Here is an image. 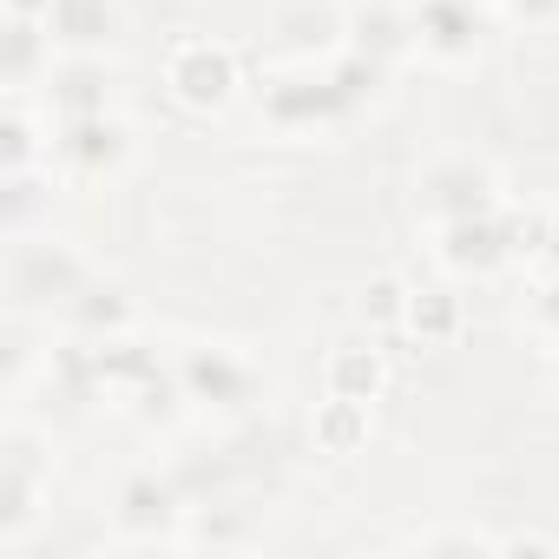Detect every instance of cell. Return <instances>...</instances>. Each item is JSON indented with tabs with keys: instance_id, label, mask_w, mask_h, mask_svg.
<instances>
[{
	"instance_id": "6da1fadb",
	"label": "cell",
	"mask_w": 559,
	"mask_h": 559,
	"mask_svg": "<svg viewBox=\"0 0 559 559\" xmlns=\"http://www.w3.org/2000/svg\"><path fill=\"white\" fill-rule=\"evenodd\" d=\"M165 86L191 112H224L237 99V53L230 47H211V40H185L171 53V67H165Z\"/></svg>"
},
{
	"instance_id": "7a4b0ae2",
	"label": "cell",
	"mask_w": 559,
	"mask_h": 559,
	"mask_svg": "<svg viewBox=\"0 0 559 559\" xmlns=\"http://www.w3.org/2000/svg\"><path fill=\"white\" fill-rule=\"evenodd\" d=\"M53 152H60V165H67V171H80V178H99V171L126 165V152H132V132H126L112 112H80V119H67V126H60Z\"/></svg>"
},
{
	"instance_id": "3957f363",
	"label": "cell",
	"mask_w": 559,
	"mask_h": 559,
	"mask_svg": "<svg viewBox=\"0 0 559 559\" xmlns=\"http://www.w3.org/2000/svg\"><path fill=\"white\" fill-rule=\"evenodd\" d=\"M507 257H513V230H507V217H493V211H480V217H454L448 237H441V263H448V270H474V276H487V270H500Z\"/></svg>"
},
{
	"instance_id": "277c9868",
	"label": "cell",
	"mask_w": 559,
	"mask_h": 559,
	"mask_svg": "<svg viewBox=\"0 0 559 559\" xmlns=\"http://www.w3.org/2000/svg\"><path fill=\"white\" fill-rule=\"evenodd\" d=\"M415 34H421L428 53L461 60V53H474V34H480V27H474V8H467V0H421Z\"/></svg>"
},
{
	"instance_id": "5b68a950",
	"label": "cell",
	"mask_w": 559,
	"mask_h": 559,
	"mask_svg": "<svg viewBox=\"0 0 559 559\" xmlns=\"http://www.w3.org/2000/svg\"><path fill=\"white\" fill-rule=\"evenodd\" d=\"M323 382H330V395L376 402V389H382V349H369V343H336V349H330Z\"/></svg>"
},
{
	"instance_id": "8992f818",
	"label": "cell",
	"mask_w": 559,
	"mask_h": 559,
	"mask_svg": "<svg viewBox=\"0 0 559 559\" xmlns=\"http://www.w3.org/2000/svg\"><path fill=\"white\" fill-rule=\"evenodd\" d=\"M317 448H323V454H356V448H369V402L330 395V402L317 408Z\"/></svg>"
},
{
	"instance_id": "52a82bcc",
	"label": "cell",
	"mask_w": 559,
	"mask_h": 559,
	"mask_svg": "<svg viewBox=\"0 0 559 559\" xmlns=\"http://www.w3.org/2000/svg\"><path fill=\"white\" fill-rule=\"evenodd\" d=\"M106 27H112L106 0H53L47 8V34L67 47H93V40H106Z\"/></svg>"
},
{
	"instance_id": "ba28073f",
	"label": "cell",
	"mask_w": 559,
	"mask_h": 559,
	"mask_svg": "<svg viewBox=\"0 0 559 559\" xmlns=\"http://www.w3.org/2000/svg\"><path fill=\"white\" fill-rule=\"evenodd\" d=\"M408 330H415L421 343H448V336L461 330V297H454V290H415V297H408Z\"/></svg>"
},
{
	"instance_id": "9c48e42d",
	"label": "cell",
	"mask_w": 559,
	"mask_h": 559,
	"mask_svg": "<svg viewBox=\"0 0 559 559\" xmlns=\"http://www.w3.org/2000/svg\"><path fill=\"white\" fill-rule=\"evenodd\" d=\"M428 204H435V211H441L448 224H454V217H480V211H493V198H487V178H480L474 165H461L454 178H441Z\"/></svg>"
},
{
	"instance_id": "30bf717a",
	"label": "cell",
	"mask_w": 559,
	"mask_h": 559,
	"mask_svg": "<svg viewBox=\"0 0 559 559\" xmlns=\"http://www.w3.org/2000/svg\"><path fill=\"white\" fill-rule=\"evenodd\" d=\"M185 382H191L198 395H211V402H230V395H243V369H237L224 349H211V356L198 349V356L185 362Z\"/></svg>"
},
{
	"instance_id": "8fae6325",
	"label": "cell",
	"mask_w": 559,
	"mask_h": 559,
	"mask_svg": "<svg viewBox=\"0 0 559 559\" xmlns=\"http://www.w3.org/2000/svg\"><path fill=\"white\" fill-rule=\"evenodd\" d=\"M93 86H99L93 67H60V73H53V99L67 106V119H80V112H106V93H93Z\"/></svg>"
},
{
	"instance_id": "7c38bea8",
	"label": "cell",
	"mask_w": 559,
	"mask_h": 559,
	"mask_svg": "<svg viewBox=\"0 0 559 559\" xmlns=\"http://www.w3.org/2000/svg\"><path fill=\"white\" fill-rule=\"evenodd\" d=\"M178 507H171V487H158V480H132L126 487V500H119V520L126 526H158V520H171Z\"/></svg>"
},
{
	"instance_id": "4fadbf2b",
	"label": "cell",
	"mask_w": 559,
	"mask_h": 559,
	"mask_svg": "<svg viewBox=\"0 0 559 559\" xmlns=\"http://www.w3.org/2000/svg\"><path fill=\"white\" fill-rule=\"evenodd\" d=\"M362 317L369 323H408V290L395 284V276H376V284L362 290Z\"/></svg>"
},
{
	"instance_id": "5bb4252c",
	"label": "cell",
	"mask_w": 559,
	"mask_h": 559,
	"mask_svg": "<svg viewBox=\"0 0 559 559\" xmlns=\"http://www.w3.org/2000/svg\"><path fill=\"white\" fill-rule=\"evenodd\" d=\"M27 158H34V126H27V112L14 106V112H8V165L21 171Z\"/></svg>"
},
{
	"instance_id": "9a60e30c",
	"label": "cell",
	"mask_w": 559,
	"mask_h": 559,
	"mask_svg": "<svg viewBox=\"0 0 559 559\" xmlns=\"http://www.w3.org/2000/svg\"><path fill=\"white\" fill-rule=\"evenodd\" d=\"M533 323H539L546 336H559V284H546V290L533 297Z\"/></svg>"
},
{
	"instance_id": "2e32d148",
	"label": "cell",
	"mask_w": 559,
	"mask_h": 559,
	"mask_svg": "<svg viewBox=\"0 0 559 559\" xmlns=\"http://www.w3.org/2000/svg\"><path fill=\"white\" fill-rule=\"evenodd\" d=\"M27 60H34V27H27V21H14V53H8V73L21 80V73H27Z\"/></svg>"
},
{
	"instance_id": "e0dca14e",
	"label": "cell",
	"mask_w": 559,
	"mask_h": 559,
	"mask_svg": "<svg viewBox=\"0 0 559 559\" xmlns=\"http://www.w3.org/2000/svg\"><path fill=\"white\" fill-rule=\"evenodd\" d=\"M8 8H14V21H34V14H47V8H53V0H8Z\"/></svg>"
},
{
	"instance_id": "ac0fdd59",
	"label": "cell",
	"mask_w": 559,
	"mask_h": 559,
	"mask_svg": "<svg viewBox=\"0 0 559 559\" xmlns=\"http://www.w3.org/2000/svg\"><path fill=\"white\" fill-rule=\"evenodd\" d=\"M546 257L559 263V217H546Z\"/></svg>"
}]
</instances>
